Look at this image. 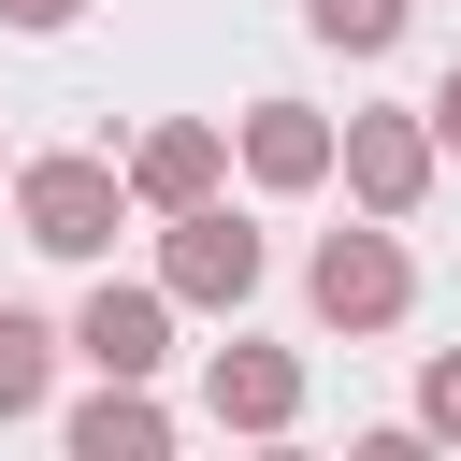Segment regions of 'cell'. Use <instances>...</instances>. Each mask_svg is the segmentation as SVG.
<instances>
[{
	"instance_id": "14",
	"label": "cell",
	"mask_w": 461,
	"mask_h": 461,
	"mask_svg": "<svg viewBox=\"0 0 461 461\" xmlns=\"http://www.w3.org/2000/svg\"><path fill=\"white\" fill-rule=\"evenodd\" d=\"M418 115H432V144H461V72H447V86L418 101Z\"/></svg>"
},
{
	"instance_id": "5",
	"label": "cell",
	"mask_w": 461,
	"mask_h": 461,
	"mask_svg": "<svg viewBox=\"0 0 461 461\" xmlns=\"http://www.w3.org/2000/svg\"><path fill=\"white\" fill-rule=\"evenodd\" d=\"M432 115H346V187H360V216H418L432 202Z\"/></svg>"
},
{
	"instance_id": "7",
	"label": "cell",
	"mask_w": 461,
	"mask_h": 461,
	"mask_svg": "<svg viewBox=\"0 0 461 461\" xmlns=\"http://www.w3.org/2000/svg\"><path fill=\"white\" fill-rule=\"evenodd\" d=\"M72 360H101V375H158L173 360V288H86V317H72Z\"/></svg>"
},
{
	"instance_id": "10",
	"label": "cell",
	"mask_w": 461,
	"mask_h": 461,
	"mask_svg": "<svg viewBox=\"0 0 461 461\" xmlns=\"http://www.w3.org/2000/svg\"><path fill=\"white\" fill-rule=\"evenodd\" d=\"M43 375H58V331L0 303V432H14V418H43Z\"/></svg>"
},
{
	"instance_id": "6",
	"label": "cell",
	"mask_w": 461,
	"mask_h": 461,
	"mask_svg": "<svg viewBox=\"0 0 461 461\" xmlns=\"http://www.w3.org/2000/svg\"><path fill=\"white\" fill-rule=\"evenodd\" d=\"M230 144H245V173H259V187H331V173H346V130H331L317 101H245V130H230Z\"/></svg>"
},
{
	"instance_id": "4",
	"label": "cell",
	"mask_w": 461,
	"mask_h": 461,
	"mask_svg": "<svg viewBox=\"0 0 461 461\" xmlns=\"http://www.w3.org/2000/svg\"><path fill=\"white\" fill-rule=\"evenodd\" d=\"M230 187V130L216 115H158L144 144H130V202L144 216H187V202H216Z\"/></svg>"
},
{
	"instance_id": "11",
	"label": "cell",
	"mask_w": 461,
	"mask_h": 461,
	"mask_svg": "<svg viewBox=\"0 0 461 461\" xmlns=\"http://www.w3.org/2000/svg\"><path fill=\"white\" fill-rule=\"evenodd\" d=\"M403 14H418V0H303V29H317V43H346V58L403 43Z\"/></svg>"
},
{
	"instance_id": "13",
	"label": "cell",
	"mask_w": 461,
	"mask_h": 461,
	"mask_svg": "<svg viewBox=\"0 0 461 461\" xmlns=\"http://www.w3.org/2000/svg\"><path fill=\"white\" fill-rule=\"evenodd\" d=\"M86 0H0V29H72Z\"/></svg>"
},
{
	"instance_id": "2",
	"label": "cell",
	"mask_w": 461,
	"mask_h": 461,
	"mask_svg": "<svg viewBox=\"0 0 461 461\" xmlns=\"http://www.w3.org/2000/svg\"><path fill=\"white\" fill-rule=\"evenodd\" d=\"M303 303H317L331 331H403V303H418V259L389 245V216H375V230H317V259H303Z\"/></svg>"
},
{
	"instance_id": "1",
	"label": "cell",
	"mask_w": 461,
	"mask_h": 461,
	"mask_svg": "<svg viewBox=\"0 0 461 461\" xmlns=\"http://www.w3.org/2000/svg\"><path fill=\"white\" fill-rule=\"evenodd\" d=\"M14 216H29L43 259H101L115 216H130V173L115 158H14Z\"/></svg>"
},
{
	"instance_id": "12",
	"label": "cell",
	"mask_w": 461,
	"mask_h": 461,
	"mask_svg": "<svg viewBox=\"0 0 461 461\" xmlns=\"http://www.w3.org/2000/svg\"><path fill=\"white\" fill-rule=\"evenodd\" d=\"M418 432H447V447H461V346H432V360H418Z\"/></svg>"
},
{
	"instance_id": "3",
	"label": "cell",
	"mask_w": 461,
	"mask_h": 461,
	"mask_svg": "<svg viewBox=\"0 0 461 461\" xmlns=\"http://www.w3.org/2000/svg\"><path fill=\"white\" fill-rule=\"evenodd\" d=\"M158 288H173V303L245 317V303H259V230H245L230 202H187V216H173V245H158Z\"/></svg>"
},
{
	"instance_id": "8",
	"label": "cell",
	"mask_w": 461,
	"mask_h": 461,
	"mask_svg": "<svg viewBox=\"0 0 461 461\" xmlns=\"http://www.w3.org/2000/svg\"><path fill=\"white\" fill-rule=\"evenodd\" d=\"M202 418L216 432H288L303 418V360L288 346H216L202 360Z\"/></svg>"
},
{
	"instance_id": "15",
	"label": "cell",
	"mask_w": 461,
	"mask_h": 461,
	"mask_svg": "<svg viewBox=\"0 0 461 461\" xmlns=\"http://www.w3.org/2000/svg\"><path fill=\"white\" fill-rule=\"evenodd\" d=\"M0 187H14V144H0Z\"/></svg>"
},
{
	"instance_id": "9",
	"label": "cell",
	"mask_w": 461,
	"mask_h": 461,
	"mask_svg": "<svg viewBox=\"0 0 461 461\" xmlns=\"http://www.w3.org/2000/svg\"><path fill=\"white\" fill-rule=\"evenodd\" d=\"M173 418L144 403V375H101V403H72V461H158Z\"/></svg>"
}]
</instances>
